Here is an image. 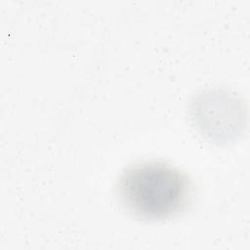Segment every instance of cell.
<instances>
[{
	"label": "cell",
	"mask_w": 250,
	"mask_h": 250,
	"mask_svg": "<svg viewBox=\"0 0 250 250\" xmlns=\"http://www.w3.org/2000/svg\"><path fill=\"white\" fill-rule=\"evenodd\" d=\"M118 191L122 203L135 216L161 221L178 215L187 207L190 198V181L171 164L148 160L124 170Z\"/></svg>",
	"instance_id": "cell-1"
}]
</instances>
